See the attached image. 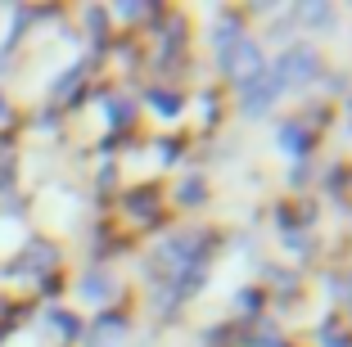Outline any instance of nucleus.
I'll use <instances>...</instances> for the list:
<instances>
[{"instance_id":"f257e3e1","label":"nucleus","mask_w":352,"mask_h":347,"mask_svg":"<svg viewBox=\"0 0 352 347\" xmlns=\"http://www.w3.org/2000/svg\"><path fill=\"white\" fill-rule=\"evenodd\" d=\"M239 91H244V113H249V117H262V113L280 100L285 86H280L276 72H253L249 82H239Z\"/></svg>"},{"instance_id":"f03ea898","label":"nucleus","mask_w":352,"mask_h":347,"mask_svg":"<svg viewBox=\"0 0 352 347\" xmlns=\"http://www.w3.org/2000/svg\"><path fill=\"white\" fill-rule=\"evenodd\" d=\"M276 77H280V86H289V82H311V77H316V54L302 50V45L285 50V54H280V63H276Z\"/></svg>"},{"instance_id":"7ed1b4c3","label":"nucleus","mask_w":352,"mask_h":347,"mask_svg":"<svg viewBox=\"0 0 352 347\" xmlns=\"http://www.w3.org/2000/svg\"><path fill=\"white\" fill-rule=\"evenodd\" d=\"M126 329H122V316H104L100 325H95V338H91V347H109V343H118Z\"/></svg>"},{"instance_id":"20e7f679","label":"nucleus","mask_w":352,"mask_h":347,"mask_svg":"<svg viewBox=\"0 0 352 347\" xmlns=\"http://www.w3.org/2000/svg\"><path fill=\"white\" fill-rule=\"evenodd\" d=\"M82 298H91V302H109V298H113V280H109V276H86Z\"/></svg>"},{"instance_id":"39448f33","label":"nucleus","mask_w":352,"mask_h":347,"mask_svg":"<svg viewBox=\"0 0 352 347\" xmlns=\"http://www.w3.org/2000/svg\"><path fill=\"white\" fill-rule=\"evenodd\" d=\"M280 144H289V153H307V131H302V126L298 122H285V126H280Z\"/></svg>"},{"instance_id":"423d86ee","label":"nucleus","mask_w":352,"mask_h":347,"mask_svg":"<svg viewBox=\"0 0 352 347\" xmlns=\"http://www.w3.org/2000/svg\"><path fill=\"white\" fill-rule=\"evenodd\" d=\"M149 100H154V109H163V117H176V109H181V100H176V95H163V91H154Z\"/></svg>"},{"instance_id":"0eeeda50","label":"nucleus","mask_w":352,"mask_h":347,"mask_svg":"<svg viewBox=\"0 0 352 347\" xmlns=\"http://www.w3.org/2000/svg\"><path fill=\"white\" fill-rule=\"evenodd\" d=\"M50 320H54V329H59L63 338H77V316H68V311H54Z\"/></svg>"},{"instance_id":"6e6552de","label":"nucleus","mask_w":352,"mask_h":347,"mask_svg":"<svg viewBox=\"0 0 352 347\" xmlns=\"http://www.w3.org/2000/svg\"><path fill=\"white\" fill-rule=\"evenodd\" d=\"M0 117H5V100H0Z\"/></svg>"}]
</instances>
